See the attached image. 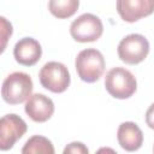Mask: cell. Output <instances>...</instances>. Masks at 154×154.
Listing matches in <instances>:
<instances>
[{
  "instance_id": "1",
  "label": "cell",
  "mask_w": 154,
  "mask_h": 154,
  "mask_svg": "<svg viewBox=\"0 0 154 154\" xmlns=\"http://www.w3.org/2000/svg\"><path fill=\"white\" fill-rule=\"evenodd\" d=\"M32 88V81L28 73L12 72L2 82L1 96L8 105H19L31 96Z\"/></svg>"
},
{
  "instance_id": "2",
  "label": "cell",
  "mask_w": 154,
  "mask_h": 154,
  "mask_svg": "<svg viewBox=\"0 0 154 154\" xmlns=\"http://www.w3.org/2000/svg\"><path fill=\"white\" fill-rule=\"evenodd\" d=\"M105 58L95 48L81 51L75 60V67L78 77L87 83H94L100 79L105 72Z\"/></svg>"
},
{
  "instance_id": "3",
  "label": "cell",
  "mask_w": 154,
  "mask_h": 154,
  "mask_svg": "<svg viewBox=\"0 0 154 154\" xmlns=\"http://www.w3.org/2000/svg\"><path fill=\"white\" fill-rule=\"evenodd\" d=\"M105 88L107 93L116 99H129L137 89L135 76L124 67L111 69L105 77Z\"/></svg>"
},
{
  "instance_id": "4",
  "label": "cell",
  "mask_w": 154,
  "mask_h": 154,
  "mask_svg": "<svg viewBox=\"0 0 154 154\" xmlns=\"http://www.w3.org/2000/svg\"><path fill=\"white\" fill-rule=\"evenodd\" d=\"M41 85L52 93L65 91L71 82L67 67L59 61L46 63L38 73Z\"/></svg>"
},
{
  "instance_id": "5",
  "label": "cell",
  "mask_w": 154,
  "mask_h": 154,
  "mask_svg": "<svg viewBox=\"0 0 154 154\" xmlns=\"http://www.w3.org/2000/svg\"><path fill=\"white\" fill-rule=\"evenodd\" d=\"M118 57L129 65L142 63L149 53L148 40L140 34H130L122 38L118 45Z\"/></svg>"
},
{
  "instance_id": "6",
  "label": "cell",
  "mask_w": 154,
  "mask_h": 154,
  "mask_svg": "<svg viewBox=\"0 0 154 154\" xmlns=\"http://www.w3.org/2000/svg\"><path fill=\"white\" fill-rule=\"evenodd\" d=\"M103 25L101 19L93 13H83L71 23L70 34L77 42H94L101 37Z\"/></svg>"
},
{
  "instance_id": "7",
  "label": "cell",
  "mask_w": 154,
  "mask_h": 154,
  "mask_svg": "<svg viewBox=\"0 0 154 154\" xmlns=\"http://www.w3.org/2000/svg\"><path fill=\"white\" fill-rule=\"evenodd\" d=\"M26 123L17 114H6L0 120V149L8 150L26 132Z\"/></svg>"
},
{
  "instance_id": "8",
  "label": "cell",
  "mask_w": 154,
  "mask_h": 154,
  "mask_svg": "<svg viewBox=\"0 0 154 154\" xmlns=\"http://www.w3.org/2000/svg\"><path fill=\"white\" fill-rule=\"evenodd\" d=\"M117 11L123 20L134 23L154 12V0H117Z\"/></svg>"
},
{
  "instance_id": "9",
  "label": "cell",
  "mask_w": 154,
  "mask_h": 154,
  "mask_svg": "<svg viewBox=\"0 0 154 154\" xmlns=\"http://www.w3.org/2000/svg\"><path fill=\"white\" fill-rule=\"evenodd\" d=\"M24 111L31 120L36 123H45L53 116L54 103L48 96L37 93L32 94L26 100Z\"/></svg>"
},
{
  "instance_id": "10",
  "label": "cell",
  "mask_w": 154,
  "mask_h": 154,
  "mask_svg": "<svg viewBox=\"0 0 154 154\" xmlns=\"http://www.w3.org/2000/svg\"><path fill=\"white\" fill-rule=\"evenodd\" d=\"M41 45L32 37H23L14 45L13 57L16 61L23 66L35 65L41 59Z\"/></svg>"
},
{
  "instance_id": "11",
  "label": "cell",
  "mask_w": 154,
  "mask_h": 154,
  "mask_svg": "<svg viewBox=\"0 0 154 154\" xmlns=\"http://www.w3.org/2000/svg\"><path fill=\"white\" fill-rule=\"evenodd\" d=\"M117 138L123 149L126 152H135L142 147L143 132L137 124L132 122H124L118 128Z\"/></svg>"
},
{
  "instance_id": "12",
  "label": "cell",
  "mask_w": 154,
  "mask_h": 154,
  "mask_svg": "<svg viewBox=\"0 0 154 154\" xmlns=\"http://www.w3.org/2000/svg\"><path fill=\"white\" fill-rule=\"evenodd\" d=\"M79 7V0H49L48 10L49 12L59 18L65 19L72 17Z\"/></svg>"
},
{
  "instance_id": "13",
  "label": "cell",
  "mask_w": 154,
  "mask_h": 154,
  "mask_svg": "<svg viewBox=\"0 0 154 154\" xmlns=\"http://www.w3.org/2000/svg\"><path fill=\"white\" fill-rule=\"evenodd\" d=\"M23 154H53L54 153V147L52 142L40 135H35L30 137L24 147L22 148Z\"/></svg>"
},
{
  "instance_id": "14",
  "label": "cell",
  "mask_w": 154,
  "mask_h": 154,
  "mask_svg": "<svg viewBox=\"0 0 154 154\" xmlns=\"http://www.w3.org/2000/svg\"><path fill=\"white\" fill-rule=\"evenodd\" d=\"M0 20H1V38H2L1 52H4L5 47H6V42L11 37V35H12V25H11V23H8L6 20L5 17H1Z\"/></svg>"
},
{
  "instance_id": "15",
  "label": "cell",
  "mask_w": 154,
  "mask_h": 154,
  "mask_svg": "<svg viewBox=\"0 0 154 154\" xmlns=\"http://www.w3.org/2000/svg\"><path fill=\"white\" fill-rule=\"evenodd\" d=\"M67 153H72V154H88L89 150H88V148L82 142H72L69 146H66L65 149H64V154H67Z\"/></svg>"
},
{
  "instance_id": "16",
  "label": "cell",
  "mask_w": 154,
  "mask_h": 154,
  "mask_svg": "<svg viewBox=\"0 0 154 154\" xmlns=\"http://www.w3.org/2000/svg\"><path fill=\"white\" fill-rule=\"evenodd\" d=\"M146 123L150 129L154 130V103H152L146 112Z\"/></svg>"
},
{
  "instance_id": "17",
  "label": "cell",
  "mask_w": 154,
  "mask_h": 154,
  "mask_svg": "<svg viewBox=\"0 0 154 154\" xmlns=\"http://www.w3.org/2000/svg\"><path fill=\"white\" fill-rule=\"evenodd\" d=\"M153 152H154V148H153Z\"/></svg>"
}]
</instances>
